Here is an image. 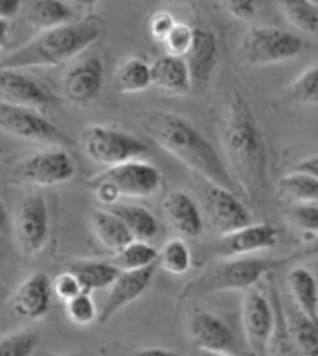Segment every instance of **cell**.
Segmentation results:
<instances>
[{"label":"cell","mask_w":318,"mask_h":356,"mask_svg":"<svg viewBox=\"0 0 318 356\" xmlns=\"http://www.w3.org/2000/svg\"><path fill=\"white\" fill-rule=\"evenodd\" d=\"M283 16L287 19L292 27L304 33H317L318 31V2L310 0H284L279 2Z\"/></svg>","instance_id":"f1b7e54d"},{"label":"cell","mask_w":318,"mask_h":356,"mask_svg":"<svg viewBox=\"0 0 318 356\" xmlns=\"http://www.w3.org/2000/svg\"><path fill=\"white\" fill-rule=\"evenodd\" d=\"M101 35V24L95 17L75 19L60 27L40 31L33 40L24 44L0 60V69L24 71L30 67L58 66L92 46Z\"/></svg>","instance_id":"3957f363"},{"label":"cell","mask_w":318,"mask_h":356,"mask_svg":"<svg viewBox=\"0 0 318 356\" xmlns=\"http://www.w3.org/2000/svg\"><path fill=\"white\" fill-rule=\"evenodd\" d=\"M103 85V65L97 56H87L69 69L62 79V92L72 104L86 105L97 97Z\"/></svg>","instance_id":"ac0fdd59"},{"label":"cell","mask_w":318,"mask_h":356,"mask_svg":"<svg viewBox=\"0 0 318 356\" xmlns=\"http://www.w3.org/2000/svg\"><path fill=\"white\" fill-rule=\"evenodd\" d=\"M278 189L279 193L290 197L296 203H317L318 205V180L309 174L294 170L278 181Z\"/></svg>","instance_id":"f546056e"},{"label":"cell","mask_w":318,"mask_h":356,"mask_svg":"<svg viewBox=\"0 0 318 356\" xmlns=\"http://www.w3.org/2000/svg\"><path fill=\"white\" fill-rule=\"evenodd\" d=\"M183 60L187 66L192 88H205L211 80L219 61V44L212 31L195 29L194 44Z\"/></svg>","instance_id":"d6986e66"},{"label":"cell","mask_w":318,"mask_h":356,"mask_svg":"<svg viewBox=\"0 0 318 356\" xmlns=\"http://www.w3.org/2000/svg\"><path fill=\"white\" fill-rule=\"evenodd\" d=\"M3 266V234L0 233V272H2Z\"/></svg>","instance_id":"7dc6e473"},{"label":"cell","mask_w":318,"mask_h":356,"mask_svg":"<svg viewBox=\"0 0 318 356\" xmlns=\"http://www.w3.org/2000/svg\"><path fill=\"white\" fill-rule=\"evenodd\" d=\"M289 220L298 230L318 234V205L317 203H296L289 213Z\"/></svg>","instance_id":"8d00e7d4"},{"label":"cell","mask_w":318,"mask_h":356,"mask_svg":"<svg viewBox=\"0 0 318 356\" xmlns=\"http://www.w3.org/2000/svg\"><path fill=\"white\" fill-rule=\"evenodd\" d=\"M206 207L209 219L221 236L253 224L250 211L230 189L211 184L206 193Z\"/></svg>","instance_id":"9a60e30c"},{"label":"cell","mask_w":318,"mask_h":356,"mask_svg":"<svg viewBox=\"0 0 318 356\" xmlns=\"http://www.w3.org/2000/svg\"><path fill=\"white\" fill-rule=\"evenodd\" d=\"M22 11V2L19 0H0V19L11 21Z\"/></svg>","instance_id":"60d3db41"},{"label":"cell","mask_w":318,"mask_h":356,"mask_svg":"<svg viewBox=\"0 0 318 356\" xmlns=\"http://www.w3.org/2000/svg\"><path fill=\"white\" fill-rule=\"evenodd\" d=\"M0 130L27 141L71 145L72 141L37 110L16 106L0 100Z\"/></svg>","instance_id":"ba28073f"},{"label":"cell","mask_w":318,"mask_h":356,"mask_svg":"<svg viewBox=\"0 0 318 356\" xmlns=\"http://www.w3.org/2000/svg\"><path fill=\"white\" fill-rule=\"evenodd\" d=\"M275 323V308L264 292L256 288L246 291L242 300V328L248 347L256 356L269 355Z\"/></svg>","instance_id":"9c48e42d"},{"label":"cell","mask_w":318,"mask_h":356,"mask_svg":"<svg viewBox=\"0 0 318 356\" xmlns=\"http://www.w3.org/2000/svg\"><path fill=\"white\" fill-rule=\"evenodd\" d=\"M189 334L194 346L211 355L237 353V342L234 333L219 316L208 311H195L189 319Z\"/></svg>","instance_id":"7c38bea8"},{"label":"cell","mask_w":318,"mask_h":356,"mask_svg":"<svg viewBox=\"0 0 318 356\" xmlns=\"http://www.w3.org/2000/svg\"><path fill=\"white\" fill-rule=\"evenodd\" d=\"M156 264L145 267L141 270L120 272L116 282L111 284L103 307L99 311V322L105 323L117 314L120 309L128 307L130 303L137 300L153 282Z\"/></svg>","instance_id":"5bb4252c"},{"label":"cell","mask_w":318,"mask_h":356,"mask_svg":"<svg viewBox=\"0 0 318 356\" xmlns=\"http://www.w3.org/2000/svg\"><path fill=\"white\" fill-rule=\"evenodd\" d=\"M52 296V282L47 273L35 272L16 288L11 297V308L19 317L37 321L49 313Z\"/></svg>","instance_id":"2e32d148"},{"label":"cell","mask_w":318,"mask_h":356,"mask_svg":"<svg viewBox=\"0 0 318 356\" xmlns=\"http://www.w3.org/2000/svg\"><path fill=\"white\" fill-rule=\"evenodd\" d=\"M40 336L30 330L5 334L0 338V356H31L36 350Z\"/></svg>","instance_id":"d6a6232c"},{"label":"cell","mask_w":318,"mask_h":356,"mask_svg":"<svg viewBox=\"0 0 318 356\" xmlns=\"http://www.w3.org/2000/svg\"><path fill=\"white\" fill-rule=\"evenodd\" d=\"M278 243V230L270 224H250L239 230L224 234L214 247L215 255L230 259L244 258L250 253L267 250Z\"/></svg>","instance_id":"4fadbf2b"},{"label":"cell","mask_w":318,"mask_h":356,"mask_svg":"<svg viewBox=\"0 0 318 356\" xmlns=\"http://www.w3.org/2000/svg\"><path fill=\"white\" fill-rule=\"evenodd\" d=\"M52 292L60 298V300L66 303L85 291H83L78 278L75 277L71 270H66L55 277L52 282Z\"/></svg>","instance_id":"74e56055"},{"label":"cell","mask_w":318,"mask_h":356,"mask_svg":"<svg viewBox=\"0 0 318 356\" xmlns=\"http://www.w3.org/2000/svg\"><path fill=\"white\" fill-rule=\"evenodd\" d=\"M289 332L301 356H318V323L298 313L289 323Z\"/></svg>","instance_id":"1f68e13d"},{"label":"cell","mask_w":318,"mask_h":356,"mask_svg":"<svg viewBox=\"0 0 318 356\" xmlns=\"http://www.w3.org/2000/svg\"><path fill=\"white\" fill-rule=\"evenodd\" d=\"M303 40L292 31L276 27H253L240 46V58L248 66L259 67L289 61L301 54Z\"/></svg>","instance_id":"5b68a950"},{"label":"cell","mask_w":318,"mask_h":356,"mask_svg":"<svg viewBox=\"0 0 318 356\" xmlns=\"http://www.w3.org/2000/svg\"><path fill=\"white\" fill-rule=\"evenodd\" d=\"M158 263L165 272L171 275H183L192 266V253L189 250L186 241L175 238L167 241L159 250Z\"/></svg>","instance_id":"4dcf8cb0"},{"label":"cell","mask_w":318,"mask_h":356,"mask_svg":"<svg viewBox=\"0 0 318 356\" xmlns=\"http://www.w3.org/2000/svg\"><path fill=\"white\" fill-rule=\"evenodd\" d=\"M83 152L89 160L112 168L149 154L147 144L126 131L92 125L83 131Z\"/></svg>","instance_id":"8992f818"},{"label":"cell","mask_w":318,"mask_h":356,"mask_svg":"<svg viewBox=\"0 0 318 356\" xmlns=\"http://www.w3.org/2000/svg\"><path fill=\"white\" fill-rule=\"evenodd\" d=\"M141 124L151 141L175 156L184 166L201 175L212 186L230 191L236 186L217 150L181 114L149 111L142 116Z\"/></svg>","instance_id":"7a4b0ae2"},{"label":"cell","mask_w":318,"mask_h":356,"mask_svg":"<svg viewBox=\"0 0 318 356\" xmlns=\"http://www.w3.org/2000/svg\"><path fill=\"white\" fill-rule=\"evenodd\" d=\"M17 174L22 180L35 186H55L72 180L75 163L62 149H53L35 154L19 164Z\"/></svg>","instance_id":"8fae6325"},{"label":"cell","mask_w":318,"mask_h":356,"mask_svg":"<svg viewBox=\"0 0 318 356\" xmlns=\"http://www.w3.org/2000/svg\"><path fill=\"white\" fill-rule=\"evenodd\" d=\"M112 83L120 94L142 92L151 86L150 65L137 56L126 58L117 66Z\"/></svg>","instance_id":"484cf974"},{"label":"cell","mask_w":318,"mask_h":356,"mask_svg":"<svg viewBox=\"0 0 318 356\" xmlns=\"http://www.w3.org/2000/svg\"><path fill=\"white\" fill-rule=\"evenodd\" d=\"M0 156H2V149H0Z\"/></svg>","instance_id":"681fc988"},{"label":"cell","mask_w":318,"mask_h":356,"mask_svg":"<svg viewBox=\"0 0 318 356\" xmlns=\"http://www.w3.org/2000/svg\"><path fill=\"white\" fill-rule=\"evenodd\" d=\"M91 224L95 238L100 241V244L114 253L122 250L125 245L135 241L122 219L117 218L112 211H101V209L94 211Z\"/></svg>","instance_id":"cb8c5ba5"},{"label":"cell","mask_w":318,"mask_h":356,"mask_svg":"<svg viewBox=\"0 0 318 356\" xmlns=\"http://www.w3.org/2000/svg\"><path fill=\"white\" fill-rule=\"evenodd\" d=\"M67 319L78 327L91 325L95 321H99V309L94 298L87 292H81L72 300L65 303Z\"/></svg>","instance_id":"836d02e7"},{"label":"cell","mask_w":318,"mask_h":356,"mask_svg":"<svg viewBox=\"0 0 318 356\" xmlns=\"http://www.w3.org/2000/svg\"><path fill=\"white\" fill-rule=\"evenodd\" d=\"M0 100L6 104L41 110L53 104L55 97L49 89L21 71L0 69Z\"/></svg>","instance_id":"e0dca14e"},{"label":"cell","mask_w":318,"mask_h":356,"mask_svg":"<svg viewBox=\"0 0 318 356\" xmlns=\"http://www.w3.org/2000/svg\"><path fill=\"white\" fill-rule=\"evenodd\" d=\"M292 97L303 104L318 102V65L306 69L294 83L290 85Z\"/></svg>","instance_id":"d590c367"},{"label":"cell","mask_w":318,"mask_h":356,"mask_svg":"<svg viewBox=\"0 0 318 356\" xmlns=\"http://www.w3.org/2000/svg\"><path fill=\"white\" fill-rule=\"evenodd\" d=\"M92 181H103L117 191L119 197H142L153 195L161 186L162 177L153 164L141 160H133L119 166L108 168L103 172L89 178Z\"/></svg>","instance_id":"30bf717a"},{"label":"cell","mask_w":318,"mask_h":356,"mask_svg":"<svg viewBox=\"0 0 318 356\" xmlns=\"http://www.w3.org/2000/svg\"><path fill=\"white\" fill-rule=\"evenodd\" d=\"M10 21L0 19V50L5 49L10 42Z\"/></svg>","instance_id":"f6af8a7d"},{"label":"cell","mask_w":318,"mask_h":356,"mask_svg":"<svg viewBox=\"0 0 318 356\" xmlns=\"http://www.w3.org/2000/svg\"><path fill=\"white\" fill-rule=\"evenodd\" d=\"M162 211L176 233L195 238L203 232V218L196 202L184 191H171L162 200Z\"/></svg>","instance_id":"ffe728a7"},{"label":"cell","mask_w":318,"mask_h":356,"mask_svg":"<svg viewBox=\"0 0 318 356\" xmlns=\"http://www.w3.org/2000/svg\"><path fill=\"white\" fill-rule=\"evenodd\" d=\"M133 356H181V355L167 350V348H162V347H149V348H141V350L135 352Z\"/></svg>","instance_id":"ee69618b"},{"label":"cell","mask_w":318,"mask_h":356,"mask_svg":"<svg viewBox=\"0 0 318 356\" xmlns=\"http://www.w3.org/2000/svg\"><path fill=\"white\" fill-rule=\"evenodd\" d=\"M178 21L170 15L169 11H158L155 13L151 19L149 21V31L153 40L164 42L165 38L171 31V29L175 27V24Z\"/></svg>","instance_id":"f35d334b"},{"label":"cell","mask_w":318,"mask_h":356,"mask_svg":"<svg viewBox=\"0 0 318 356\" xmlns=\"http://www.w3.org/2000/svg\"><path fill=\"white\" fill-rule=\"evenodd\" d=\"M151 86L174 95L187 94L192 89L186 63L176 56L162 55L150 65Z\"/></svg>","instance_id":"44dd1931"},{"label":"cell","mask_w":318,"mask_h":356,"mask_svg":"<svg viewBox=\"0 0 318 356\" xmlns=\"http://www.w3.org/2000/svg\"><path fill=\"white\" fill-rule=\"evenodd\" d=\"M295 170H296V172H304V174L312 175L318 180V155L306 158V160L298 163Z\"/></svg>","instance_id":"7bdbcfd3"},{"label":"cell","mask_w":318,"mask_h":356,"mask_svg":"<svg viewBox=\"0 0 318 356\" xmlns=\"http://www.w3.org/2000/svg\"><path fill=\"white\" fill-rule=\"evenodd\" d=\"M110 211L122 219L133 239L149 243L159 232V224L155 216L141 205H114Z\"/></svg>","instance_id":"4316f807"},{"label":"cell","mask_w":318,"mask_h":356,"mask_svg":"<svg viewBox=\"0 0 318 356\" xmlns=\"http://www.w3.org/2000/svg\"><path fill=\"white\" fill-rule=\"evenodd\" d=\"M220 144L236 186L248 200L256 203L267 188L269 156L251 106L239 91L233 92L221 118Z\"/></svg>","instance_id":"6da1fadb"},{"label":"cell","mask_w":318,"mask_h":356,"mask_svg":"<svg viewBox=\"0 0 318 356\" xmlns=\"http://www.w3.org/2000/svg\"><path fill=\"white\" fill-rule=\"evenodd\" d=\"M228 13L239 21H251L258 13V5L253 0H230L225 2Z\"/></svg>","instance_id":"ab89813d"},{"label":"cell","mask_w":318,"mask_h":356,"mask_svg":"<svg viewBox=\"0 0 318 356\" xmlns=\"http://www.w3.org/2000/svg\"><path fill=\"white\" fill-rule=\"evenodd\" d=\"M17 250L24 257H35L44 250L50 233L49 207L41 194H30L19 205L12 222Z\"/></svg>","instance_id":"52a82bcc"},{"label":"cell","mask_w":318,"mask_h":356,"mask_svg":"<svg viewBox=\"0 0 318 356\" xmlns=\"http://www.w3.org/2000/svg\"><path fill=\"white\" fill-rule=\"evenodd\" d=\"M195 29L190 27L186 22H176L175 27L171 29L167 38L164 40L165 55L176 56V58H184L194 44Z\"/></svg>","instance_id":"e575fe53"},{"label":"cell","mask_w":318,"mask_h":356,"mask_svg":"<svg viewBox=\"0 0 318 356\" xmlns=\"http://www.w3.org/2000/svg\"><path fill=\"white\" fill-rule=\"evenodd\" d=\"M25 21L37 31H46L75 21L72 6L60 0H35L27 5Z\"/></svg>","instance_id":"603a6c76"},{"label":"cell","mask_w":318,"mask_h":356,"mask_svg":"<svg viewBox=\"0 0 318 356\" xmlns=\"http://www.w3.org/2000/svg\"><path fill=\"white\" fill-rule=\"evenodd\" d=\"M300 258H318V234L310 239L300 252L294 253L292 257H287L289 263L294 261V259H300Z\"/></svg>","instance_id":"b9f144b4"},{"label":"cell","mask_w":318,"mask_h":356,"mask_svg":"<svg viewBox=\"0 0 318 356\" xmlns=\"http://www.w3.org/2000/svg\"><path fill=\"white\" fill-rule=\"evenodd\" d=\"M158 255L159 252L153 245L135 239L112 257L111 264L116 266L120 272L141 270L145 267L155 266L158 263Z\"/></svg>","instance_id":"83f0119b"},{"label":"cell","mask_w":318,"mask_h":356,"mask_svg":"<svg viewBox=\"0 0 318 356\" xmlns=\"http://www.w3.org/2000/svg\"><path fill=\"white\" fill-rule=\"evenodd\" d=\"M212 356H231V355H212Z\"/></svg>","instance_id":"c3c4849f"},{"label":"cell","mask_w":318,"mask_h":356,"mask_svg":"<svg viewBox=\"0 0 318 356\" xmlns=\"http://www.w3.org/2000/svg\"><path fill=\"white\" fill-rule=\"evenodd\" d=\"M69 270L78 278L83 291L87 294H91L92 291L111 288L120 273L111 261H95V259H83V261L74 263Z\"/></svg>","instance_id":"d4e9b609"},{"label":"cell","mask_w":318,"mask_h":356,"mask_svg":"<svg viewBox=\"0 0 318 356\" xmlns=\"http://www.w3.org/2000/svg\"><path fill=\"white\" fill-rule=\"evenodd\" d=\"M289 259H264L254 257L230 258L209 266L200 277L184 286L180 297L184 300L203 298L225 291H250L276 267L287 264Z\"/></svg>","instance_id":"277c9868"},{"label":"cell","mask_w":318,"mask_h":356,"mask_svg":"<svg viewBox=\"0 0 318 356\" xmlns=\"http://www.w3.org/2000/svg\"><path fill=\"white\" fill-rule=\"evenodd\" d=\"M8 228V214H6V208L3 205V200L0 199V233H5Z\"/></svg>","instance_id":"bcb514c9"},{"label":"cell","mask_w":318,"mask_h":356,"mask_svg":"<svg viewBox=\"0 0 318 356\" xmlns=\"http://www.w3.org/2000/svg\"><path fill=\"white\" fill-rule=\"evenodd\" d=\"M287 284L298 313L318 323V282L306 267H294L287 273Z\"/></svg>","instance_id":"7402d4cb"}]
</instances>
